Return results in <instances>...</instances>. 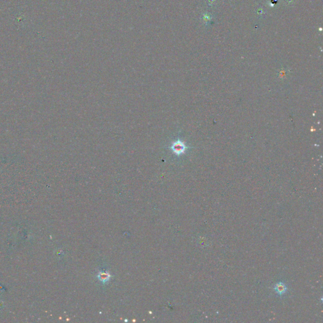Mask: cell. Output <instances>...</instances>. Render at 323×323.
Here are the masks:
<instances>
[{
    "mask_svg": "<svg viewBox=\"0 0 323 323\" xmlns=\"http://www.w3.org/2000/svg\"><path fill=\"white\" fill-rule=\"evenodd\" d=\"M173 150L175 153H180L184 151V146L181 143H176L173 146Z\"/></svg>",
    "mask_w": 323,
    "mask_h": 323,
    "instance_id": "obj_2",
    "label": "cell"
},
{
    "mask_svg": "<svg viewBox=\"0 0 323 323\" xmlns=\"http://www.w3.org/2000/svg\"><path fill=\"white\" fill-rule=\"evenodd\" d=\"M274 289L275 291H276V292L278 294L283 295L284 293H285L286 291V286L284 283L280 282L275 285Z\"/></svg>",
    "mask_w": 323,
    "mask_h": 323,
    "instance_id": "obj_1",
    "label": "cell"
}]
</instances>
